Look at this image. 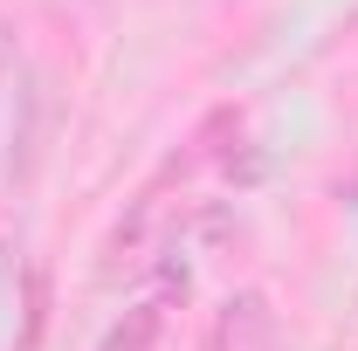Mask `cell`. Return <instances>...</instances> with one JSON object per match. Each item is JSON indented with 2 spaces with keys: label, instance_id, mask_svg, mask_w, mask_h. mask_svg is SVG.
Masks as SVG:
<instances>
[{
  "label": "cell",
  "instance_id": "6da1fadb",
  "mask_svg": "<svg viewBox=\"0 0 358 351\" xmlns=\"http://www.w3.org/2000/svg\"><path fill=\"white\" fill-rule=\"evenodd\" d=\"M275 345V310H268L262 289H241L227 296L221 317H214V351H268Z\"/></svg>",
  "mask_w": 358,
  "mask_h": 351
},
{
  "label": "cell",
  "instance_id": "7a4b0ae2",
  "mask_svg": "<svg viewBox=\"0 0 358 351\" xmlns=\"http://www.w3.org/2000/svg\"><path fill=\"white\" fill-rule=\"evenodd\" d=\"M159 214H166V207H159V193H138V200H131V214L117 220V227H110V241H103L110 268H117V262H138V255H145V241H152Z\"/></svg>",
  "mask_w": 358,
  "mask_h": 351
},
{
  "label": "cell",
  "instance_id": "3957f363",
  "mask_svg": "<svg viewBox=\"0 0 358 351\" xmlns=\"http://www.w3.org/2000/svg\"><path fill=\"white\" fill-rule=\"evenodd\" d=\"M159 324H166V317H159V303H138L131 317H124V324H110V338H103L96 351H152Z\"/></svg>",
  "mask_w": 358,
  "mask_h": 351
}]
</instances>
